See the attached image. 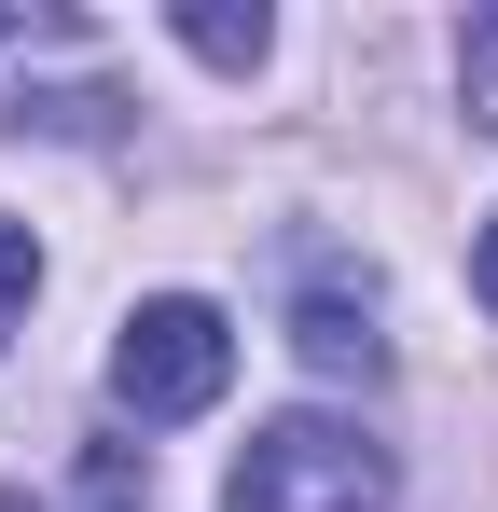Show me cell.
I'll return each mask as SVG.
<instances>
[{
	"instance_id": "cell-1",
	"label": "cell",
	"mask_w": 498,
	"mask_h": 512,
	"mask_svg": "<svg viewBox=\"0 0 498 512\" xmlns=\"http://www.w3.org/2000/svg\"><path fill=\"white\" fill-rule=\"evenodd\" d=\"M222 512H388V443L346 416H277L236 443Z\"/></svg>"
},
{
	"instance_id": "cell-2",
	"label": "cell",
	"mask_w": 498,
	"mask_h": 512,
	"mask_svg": "<svg viewBox=\"0 0 498 512\" xmlns=\"http://www.w3.org/2000/svg\"><path fill=\"white\" fill-rule=\"evenodd\" d=\"M236 388V319L194 305V291H153L125 333H111V402L125 416H208Z\"/></svg>"
},
{
	"instance_id": "cell-3",
	"label": "cell",
	"mask_w": 498,
	"mask_h": 512,
	"mask_svg": "<svg viewBox=\"0 0 498 512\" xmlns=\"http://www.w3.org/2000/svg\"><path fill=\"white\" fill-rule=\"evenodd\" d=\"M291 346H305V374H332V388H374V374H388V333H374L346 291H305V305H291Z\"/></svg>"
},
{
	"instance_id": "cell-4",
	"label": "cell",
	"mask_w": 498,
	"mask_h": 512,
	"mask_svg": "<svg viewBox=\"0 0 498 512\" xmlns=\"http://www.w3.org/2000/svg\"><path fill=\"white\" fill-rule=\"evenodd\" d=\"M180 42H194L208 70H263V42H277V28H263V14H236V0H180Z\"/></svg>"
},
{
	"instance_id": "cell-5",
	"label": "cell",
	"mask_w": 498,
	"mask_h": 512,
	"mask_svg": "<svg viewBox=\"0 0 498 512\" xmlns=\"http://www.w3.org/2000/svg\"><path fill=\"white\" fill-rule=\"evenodd\" d=\"M457 97H471V125H498V14H471V42H457Z\"/></svg>"
},
{
	"instance_id": "cell-6",
	"label": "cell",
	"mask_w": 498,
	"mask_h": 512,
	"mask_svg": "<svg viewBox=\"0 0 498 512\" xmlns=\"http://www.w3.org/2000/svg\"><path fill=\"white\" fill-rule=\"evenodd\" d=\"M28 291H42V236H28V222H0V333L28 319Z\"/></svg>"
},
{
	"instance_id": "cell-7",
	"label": "cell",
	"mask_w": 498,
	"mask_h": 512,
	"mask_svg": "<svg viewBox=\"0 0 498 512\" xmlns=\"http://www.w3.org/2000/svg\"><path fill=\"white\" fill-rule=\"evenodd\" d=\"M471 291L498 305V208H485V236H471Z\"/></svg>"
},
{
	"instance_id": "cell-8",
	"label": "cell",
	"mask_w": 498,
	"mask_h": 512,
	"mask_svg": "<svg viewBox=\"0 0 498 512\" xmlns=\"http://www.w3.org/2000/svg\"><path fill=\"white\" fill-rule=\"evenodd\" d=\"M28 42H56V14H0V56H28Z\"/></svg>"
}]
</instances>
